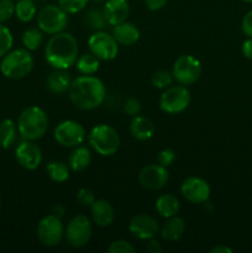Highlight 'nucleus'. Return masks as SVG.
Returning <instances> with one entry per match:
<instances>
[{
  "label": "nucleus",
  "mask_w": 252,
  "mask_h": 253,
  "mask_svg": "<svg viewBox=\"0 0 252 253\" xmlns=\"http://www.w3.org/2000/svg\"><path fill=\"white\" fill-rule=\"evenodd\" d=\"M72 104L84 111L94 110L104 103L106 88L103 82L94 76H81L73 79L68 89Z\"/></svg>",
  "instance_id": "f257e3e1"
},
{
  "label": "nucleus",
  "mask_w": 252,
  "mask_h": 253,
  "mask_svg": "<svg viewBox=\"0 0 252 253\" xmlns=\"http://www.w3.org/2000/svg\"><path fill=\"white\" fill-rule=\"evenodd\" d=\"M79 47L76 37L69 32L52 35L44 47V59L54 69H69L78 59Z\"/></svg>",
  "instance_id": "f03ea898"
},
{
  "label": "nucleus",
  "mask_w": 252,
  "mask_h": 253,
  "mask_svg": "<svg viewBox=\"0 0 252 253\" xmlns=\"http://www.w3.org/2000/svg\"><path fill=\"white\" fill-rule=\"evenodd\" d=\"M17 130L22 140L37 141L43 137L48 128V116L37 105L25 108L17 119Z\"/></svg>",
  "instance_id": "7ed1b4c3"
},
{
  "label": "nucleus",
  "mask_w": 252,
  "mask_h": 253,
  "mask_svg": "<svg viewBox=\"0 0 252 253\" xmlns=\"http://www.w3.org/2000/svg\"><path fill=\"white\" fill-rule=\"evenodd\" d=\"M34 69V57L26 48H17L5 54L0 62V72L5 78L22 79Z\"/></svg>",
  "instance_id": "20e7f679"
},
{
  "label": "nucleus",
  "mask_w": 252,
  "mask_h": 253,
  "mask_svg": "<svg viewBox=\"0 0 252 253\" xmlns=\"http://www.w3.org/2000/svg\"><path fill=\"white\" fill-rule=\"evenodd\" d=\"M88 143L98 155L110 157L119 151L121 140L118 131L113 126L108 124H99L88 133Z\"/></svg>",
  "instance_id": "39448f33"
},
{
  "label": "nucleus",
  "mask_w": 252,
  "mask_h": 253,
  "mask_svg": "<svg viewBox=\"0 0 252 253\" xmlns=\"http://www.w3.org/2000/svg\"><path fill=\"white\" fill-rule=\"evenodd\" d=\"M68 25V14L58 5L49 4L37 14V26L43 34L56 35L64 31Z\"/></svg>",
  "instance_id": "423d86ee"
},
{
  "label": "nucleus",
  "mask_w": 252,
  "mask_h": 253,
  "mask_svg": "<svg viewBox=\"0 0 252 253\" xmlns=\"http://www.w3.org/2000/svg\"><path fill=\"white\" fill-rule=\"evenodd\" d=\"M192 101V95L185 85H170L165 89L160 98V108L163 113L177 115L187 110Z\"/></svg>",
  "instance_id": "0eeeda50"
},
{
  "label": "nucleus",
  "mask_w": 252,
  "mask_h": 253,
  "mask_svg": "<svg viewBox=\"0 0 252 253\" xmlns=\"http://www.w3.org/2000/svg\"><path fill=\"white\" fill-rule=\"evenodd\" d=\"M37 239L44 247H56L64 237V226L61 217L56 215H46L40 220L36 229Z\"/></svg>",
  "instance_id": "6e6552de"
},
{
  "label": "nucleus",
  "mask_w": 252,
  "mask_h": 253,
  "mask_svg": "<svg viewBox=\"0 0 252 253\" xmlns=\"http://www.w3.org/2000/svg\"><path fill=\"white\" fill-rule=\"evenodd\" d=\"M91 222L85 215H76L72 217L64 229L67 244L73 249H82L90 241Z\"/></svg>",
  "instance_id": "1a4fd4ad"
},
{
  "label": "nucleus",
  "mask_w": 252,
  "mask_h": 253,
  "mask_svg": "<svg viewBox=\"0 0 252 253\" xmlns=\"http://www.w3.org/2000/svg\"><path fill=\"white\" fill-rule=\"evenodd\" d=\"M172 74L174 81L178 82L180 85H192L197 83L202 76V64L199 59L192 54H183L175 59Z\"/></svg>",
  "instance_id": "9d476101"
},
{
  "label": "nucleus",
  "mask_w": 252,
  "mask_h": 253,
  "mask_svg": "<svg viewBox=\"0 0 252 253\" xmlns=\"http://www.w3.org/2000/svg\"><path fill=\"white\" fill-rule=\"evenodd\" d=\"M53 137L58 145L67 148H74L85 141L86 132L84 126L78 121L64 120L54 127Z\"/></svg>",
  "instance_id": "9b49d317"
},
{
  "label": "nucleus",
  "mask_w": 252,
  "mask_h": 253,
  "mask_svg": "<svg viewBox=\"0 0 252 253\" xmlns=\"http://www.w3.org/2000/svg\"><path fill=\"white\" fill-rule=\"evenodd\" d=\"M89 52L98 57L100 61H113L119 53V43L111 34L104 30L94 31L88 40Z\"/></svg>",
  "instance_id": "f8f14e48"
},
{
  "label": "nucleus",
  "mask_w": 252,
  "mask_h": 253,
  "mask_svg": "<svg viewBox=\"0 0 252 253\" xmlns=\"http://www.w3.org/2000/svg\"><path fill=\"white\" fill-rule=\"evenodd\" d=\"M180 193L183 198L192 204H205L209 200L211 189L209 183L202 177L192 175L183 180Z\"/></svg>",
  "instance_id": "ddd939ff"
},
{
  "label": "nucleus",
  "mask_w": 252,
  "mask_h": 253,
  "mask_svg": "<svg viewBox=\"0 0 252 253\" xmlns=\"http://www.w3.org/2000/svg\"><path fill=\"white\" fill-rule=\"evenodd\" d=\"M169 179V173L167 167L158 165H148L143 167L138 173V182L141 187L150 192L160 190L167 184Z\"/></svg>",
  "instance_id": "4468645a"
},
{
  "label": "nucleus",
  "mask_w": 252,
  "mask_h": 253,
  "mask_svg": "<svg viewBox=\"0 0 252 253\" xmlns=\"http://www.w3.org/2000/svg\"><path fill=\"white\" fill-rule=\"evenodd\" d=\"M16 162L27 170H35L42 162V151L35 141L24 140L15 148Z\"/></svg>",
  "instance_id": "2eb2a0df"
},
{
  "label": "nucleus",
  "mask_w": 252,
  "mask_h": 253,
  "mask_svg": "<svg viewBox=\"0 0 252 253\" xmlns=\"http://www.w3.org/2000/svg\"><path fill=\"white\" fill-rule=\"evenodd\" d=\"M128 230L138 240L155 239L160 232L158 221L147 214H138L128 222Z\"/></svg>",
  "instance_id": "dca6fc26"
},
{
  "label": "nucleus",
  "mask_w": 252,
  "mask_h": 253,
  "mask_svg": "<svg viewBox=\"0 0 252 253\" xmlns=\"http://www.w3.org/2000/svg\"><path fill=\"white\" fill-rule=\"evenodd\" d=\"M104 16L110 26L126 21L130 15L128 0H106L103 7Z\"/></svg>",
  "instance_id": "f3484780"
},
{
  "label": "nucleus",
  "mask_w": 252,
  "mask_h": 253,
  "mask_svg": "<svg viewBox=\"0 0 252 253\" xmlns=\"http://www.w3.org/2000/svg\"><path fill=\"white\" fill-rule=\"evenodd\" d=\"M91 219L94 224L99 227H108L110 226L115 219V211L114 208L108 200L99 199L94 202L90 207Z\"/></svg>",
  "instance_id": "a211bd4d"
},
{
  "label": "nucleus",
  "mask_w": 252,
  "mask_h": 253,
  "mask_svg": "<svg viewBox=\"0 0 252 253\" xmlns=\"http://www.w3.org/2000/svg\"><path fill=\"white\" fill-rule=\"evenodd\" d=\"M111 35L116 40L119 44L123 46H132L140 40V30L135 24L128 21H124L121 24L113 26Z\"/></svg>",
  "instance_id": "6ab92c4d"
},
{
  "label": "nucleus",
  "mask_w": 252,
  "mask_h": 253,
  "mask_svg": "<svg viewBox=\"0 0 252 253\" xmlns=\"http://www.w3.org/2000/svg\"><path fill=\"white\" fill-rule=\"evenodd\" d=\"M130 132L133 138L138 141H147L155 135V124L146 116L136 115L131 120Z\"/></svg>",
  "instance_id": "aec40b11"
},
{
  "label": "nucleus",
  "mask_w": 252,
  "mask_h": 253,
  "mask_svg": "<svg viewBox=\"0 0 252 253\" xmlns=\"http://www.w3.org/2000/svg\"><path fill=\"white\" fill-rule=\"evenodd\" d=\"M72 78L67 69H54L46 79V86L51 93L64 94L71 86Z\"/></svg>",
  "instance_id": "412c9836"
},
{
  "label": "nucleus",
  "mask_w": 252,
  "mask_h": 253,
  "mask_svg": "<svg viewBox=\"0 0 252 253\" xmlns=\"http://www.w3.org/2000/svg\"><path fill=\"white\" fill-rule=\"evenodd\" d=\"M91 163V152L85 146H77L68 157V166L73 172H82Z\"/></svg>",
  "instance_id": "4be33fe9"
},
{
  "label": "nucleus",
  "mask_w": 252,
  "mask_h": 253,
  "mask_svg": "<svg viewBox=\"0 0 252 253\" xmlns=\"http://www.w3.org/2000/svg\"><path fill=\"white\" fill-rule=\"evenodd\" d=\"M156 211L165 219L175 216L180 209V203L178 198L173 194H162L156 200Z\"/></svg>",
  "instance_id": "5701e85b"
},
{
  "label": "nucleus",
  "mask_w": 252,
  "mask_h": 253,
  "mask_svg": "<svg viewBox=\"0 0 252 253\" xmlns=\"http://www.w3.org/2000/svg\"><path fill=\"white\" fill-rule=\"evenodd\" d=\"M185 231V221L179 216H172L161 229V236L166 241H178Z\"/></svg>",
  "instance_id": "b1692460"
},
{
  "label": "nucleus",
  "mask_w": 252,
  "mask_h": 253,
  "mask_svg": "<svg viewBox=\"0 0 252 253\" xmlns=\"http://www.w3.org/2000/svg\"><path fill=\"white\" fill-rule=\"evenodd\" d=\"M17 125L10 119H5L0 123V147L9 150L15 143L17 137Z\"/></svg>",
  "instance_id": "393cba45"
},
{
  "label": "nucleus",
  "mask_w": 252,
  "mask_h": 253,
  "mask_svg": "<svg viewBox=\"0 0 252 253\" xmlns=\"http://www.w3.org/2000/svg\"><path fill=\"white\" fill-rule=\"evenodd\" d=\"M74 66L82 76H93L100 68V59L89 52L79 56Z\"/></svg>",
  "instance_id": "a878e982"
},
{
  "label": "nucleus",
  "mask_w": 252,
  "mask_h": 253,
  "mask_svg": "<svg viewBox=\"0 0 252 253\" xmlns=\"http://www.w3.org/2000/svg\"><path fill=\"white\" fill-rule=\"evenodd\" d=\"M46 169L49 179L56 183L66 182L71 174V168H69L68 163H64L62 161H52L47 165Z\"/></svg>",
  "instance_id": "bb28decb"
},
{
  "label": "nucleus",
  "mask_w": 252,
  "mask_h": 253,
  "mask_svg": "<svg viewBox=\"0 0 252 253\" xmlns=\"http://www.w3.org/2000/svg\"><path fill=\"white\" fill-rule=\"evenodd\" d=\"M37 14V7L34 0H17L15 4V16L21 22L32 21Z\"/></svg>",
  "instance_id": "cd10ccee"
},
{
  "label": "nucleus",
  "mask_w": 252,
  "mask_h": 253,
  "mask_svg": "<svg viewBox=\"0 0 252 253\" xmlns=\"http://www.w3.org/2000/svg\"><path fill=\"white\" fill-rule=\"evenodd\" d=\"M43 42V32L40 29H27L25 30L22 34V44L26 49L31 51H36L42 46Z\"/></svg>",
  "instance_id": "c85d7f7f"
},
{
  "label": "nucleus",
  "mask_w": 252,
  "mask_h": 253,
  "mask_svg": "<svg viewBox=\"0 0 252 253\" xmlns=\"http://www.w3.org/2000/svg\"><path fill=\"white\" fill-rule=\"evenodd\" d=\"M85 22L90 29L94 31H100L104 30L108 25L105 16H104L103 9H91L86 12Z\"/></svg>",
  "instance_id": "c756f323"
},
{
  "label": "nucleus",
  "mask_w": 252,
  "mask_h": 253,
  "mask_svg": "<svg viewBox=\"0 0 252 253\" xmlns=\"http://www.w3.org/2000/svg\"><path fill=\"white\" fill-rule=\"evenodd\" d=\"M173 81H174V77H173L172 72L166 71V69H161V71L155 72L152 78H151L152 85L155 88L161 89V90H165V89L169 88L173 84Z\"/></svg>",
  "instance_id": "7c9ffc66"
},
{
  "label": "nucleus",
  "mask_w": 252,
  "mask_h": 253,
  "mask_svg": "<svg viewBox=\"0 0 252 253\" xmlns=\"http://www.w3.org/2000/svg\"><path fill=\"white\" fill-rule=\"evenodd\" d=\"M14 44V37L9 27L0 24V58L9 53Z\"/></svg>",
  "instance_id": "2f4dec72"
},
{
  "label": "nucleus",
  "mask_w": 252,
  "mask_h": 253,
  "mask_svg": "<svg viewBox=\"0 0 252 253\" xmlns=\"http://www.w3.org/2000/svg\"><path fill=\"white\" fill-rule=\"evenodd\" d=\"M89 0H58V6H61L67 14H78L85 9Z\"/></svg>",
  "instance_id": "473e14b6"
},
{
  "label": "nucleus",
  "mask_w": 252,
  "mask_h": 253,
  "mask_svg": "<svg viewBox=\"0 0 252 253\" xmlns=\"http://www.w3.org/2000/svg\"><path fill=\"white\" fill-rule=\"evenodd\" d=\"M135 247L126 240H115L108 247L109 253H135Z\"/></svg>",
  "instance_id": "72a5a7b5"
},
{
  "label": "nucleus",
  "mask_w": 252,
  "mask_h": 253,
  "mask_svg": "<svg viewBox=\"0 0 252 253\" xmlns=\"http://www.w3.org/2000/svg\"><path fill=\"white\" fill-rule=\"evenodd\" d=\"M15 15V2L12 0H0V24H5Z\"/></svg>",
  "instance_id": "f704fd0d"
},
{
  "label": "nucleus",
  "mask_w": 252,
  "mask_h": 253,
  "mask_svg": "<svg viewBox=\"0 0 252 253\" xmlns=\"http://www.w3.org/2000/svg\"><path fill=\"white\" fill-rule=\"evenodd\" d=\"M77 202L82 205V207H89L94 204L95 202V195H94L93 190L88 189V188H81V189L77 192Z\"/></svg>",
  "instance_id": "c9c22d12"
},
{
  "label": "nucleus",
  "mask_w": 252,
  "mask_h": 253,
  "mask_svg": "<svg viewBox=\"0 0 252 253\" xmlns=\"http://www.w3.org/2000/svg\"><path fill=\"white\" fill-rule=\"evenodd\" d=\"M124 111H125L126 115L128 116H136L140 114L141 111V103L135 98H128L126 99V101L124 103L123 106Z\"/></svg>",
  "instance_id": "e433bc0d"
},
{
  "label": "nucleus",
  "mask_w": 252,
  "mask_h": 253,
  "mask_svg": "<svg viewBox=\"0 0 252 253\" xmlns=\"http://www.w3.org/2000/svg\"><path fill=\"white\" fill-rule=\"evenodd\" d=\"M157 161L163 167H169L175 161V152L173 150H170V148H165V150H162L158 153Z\"/></svg>",
  "instance_id": "4c0bfd02"
},
{
  "label": "nucleus",
  "mask_w": 252,
  "mask_h": 253,
  "mask_svg": "<svg viewBox=\"0 0 252 253\" xmlns=\"http://www.w3.org/2000/svg\"><path fill=\"white\" fill-rule=\"evenodd\" d=\"M241 29L247 37H252V10H250L242 19Z\"/></svg>",
  "instance_id": "58836bf2"
},
{
  "label": "nucleus",
  "mask_w": 252,
  "mask_h": 253,
  "mask_svg": "<svg viewBox=\"0 0 252 253\" xmlns=\"http://www.w3.org/2000/svg\"><path fill=\"white\" fill-rule=\"evenodd\" d=\"M167 1L168 0H143L147 9L151 10V11H158V10L163 9Z\"/></svg>",
  "instance_id": "ea45409f"
},
{
  "label": "nucleus",
  "mask_w": 252,
  "mask_h": 253,
  "mask_svg": "<svg viewBox=\"0 0 252 253\" xmlns=\"http://www.w3.org/2000/svg\"><path fill=\"white\" fill-rule=\"evenodd\" d=\"M241 51L242 54L245 56V58L252 59V37H249V39L242 43Z\"/></svg>",
  "instance_id": "a19ab883"
},
{
  "label": "nucleus",
  "mask_w": 252,
  "mask_h": 253,
  "mask_svg": "<svg viewBox=\"0 0 252 253\" xmlns=\"http://www.w3.org/2000/svg\"><path fill=\"white\" fill-rule=\"evenodd\" d=\"M146 250H147L148 252L151 253H161L162 252V246H161L160 242L157 241V240L155 239H151L150 242L147 244V246H146Z\"/></svg>",
  "instance_id": "79ce46f5"
},
{
  "label": "nucleus",
  "mask_w": 252,
  "mask_h": 253,
  "mask_svg": "<svg viewBox=\"0 0 252 253\" xmlns=\"http://www.w3.org/2000/svg\"><path fill=\"white\" fill-rule=\"evenodd\" d=\"M64 212H66V208H64L62 204H56L53 208H52V214L56 215V216L62 217L64 215Z\"/></svg>",
  "instance_id": "37998d69"
},
{
  "label": "nucleus",
  "mask_w": 252,
  "mask_h": 253,
  "mask_svg": "<svg viewBox=\"0 0 252 253\" xmlns=\"http://www.w3.org/2000/svg\"><path fill=\"white\" fill-rule=\"evenodd\" d=\"M210 253H232V250L226 246H216L210 250Z\"/></svg>",
  "instance_id": "c03bdc74"
},
{
  "label": "nucleus",
  "mask_w": 252,
  "mask_h": 253,
  "mask_svg": "<svg viewBox=\"0 0 252 253\" xmlns=\"http://www.w3.org/2000/svg\"><path fill=\"white\" fill-rule=\"evenodd\" d=\"M242 1H244V2H247V4H251L252 0H242Z\"/></svg>",
  "instance_id": "a18cd8bd"
},
{
  "label": "nucleus",
  "mask_w": 252,
  "mask_h": 253,
  "mask_svg": "<svg viewBox=\"0 0 252 253\" xmlns=\"http://www.w3.org/2000/svg\"><path fill=\"white\" fill-rule=\"evenodd\" d=\"M93 1H96V2H101V1H106V0H93Z\"/></svg>",
  "instance_id": "49530a36"
},
{
  "label": "nucleus",
  "mask_w": 252,
  "mask_h": 253,
  "mask_svg": "<svg viewBox=\"0 0 252 253\" xmlns=\"http://www.w3.org/2000/svg\"><path fill=\"white\" fill-rule=\"evenodd\" d=\"M0 210H1V197H0Z\"/></svg>",
  "instance_id": "de8ad7c7"
}]
</instances>
